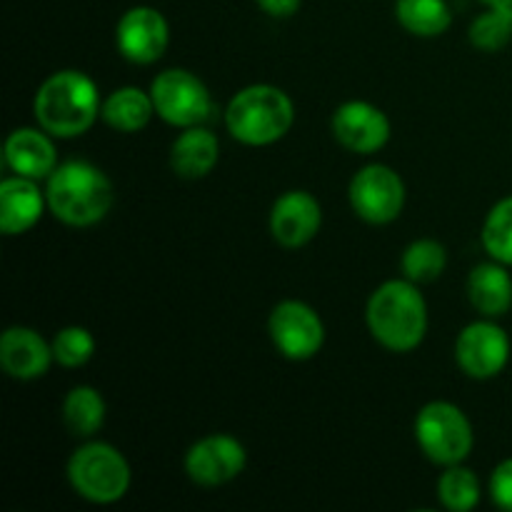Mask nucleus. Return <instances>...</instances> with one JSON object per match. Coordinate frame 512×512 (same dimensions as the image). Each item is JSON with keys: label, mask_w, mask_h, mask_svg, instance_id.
Masks as SVG:
<instances>
[{"label": "nucleus", "mask_w": 512, "mask_h": 512, "mask_svg": "<svg viewBox=\"0 0 512 512\" xmlns=\"http://www.w3.org/2000/svg\"><path fill=\"white\" fill-rule=\"evenodd\" d=\"M350 208L370 225H388L405 208V183L393 168L373 163L353 175L348 188Z\"/></svg>", "instance_id": "8"}, {"label": "nucleus", "mask_w": 512, "mask_h": 512, "mask_svg": "<svg viewBox=\"0 0 512 512\" xmlns=\"http://www.w3.org/2000/svg\"><path fill=\"white\" fill-rule=\"evenodd\" d=\"M395 18L418 38H438L453 25L448 0H395Z\"/></svg>", "instance_id": "21"}, {"label": "nucleus", "mask_w": 512, "mask_h": 512, "mask_svg": "<svg viewBox=\"0 0 512 512\" xmlns=\"http://www.w3.org/2000/svg\"><path fill=\"white\" fill-rule=\"evenodd\" d=\"M468 298L473 308L485 318H503L512 308V275L508 265L490 258L470 270Z\"/></svg>", "instance_id": "19"}, {"label": "nucleus", "mask_w": 512, "mask_h": 512, "mask_svg": "<svg viewBox=\"0 0 512 512\" xmlns=\"http://www.w3.org/2000/svg\"><path fill=\"white\" fill-rule=\"evenodd\" d=\"M323 225V208L308 190H288L270 210V233L283 248H303L318 235Z\"/></svg>", "instance_id": "14"}, {"label": "nucleus", "mask_w": 512, "mask_h": 512, "mask_svg": "<svg viewBox=\"0 0 512 512\" xmlns=\"http://www.w3.org/2000/svg\"><path fill=\"white\" fill-rule=\"evenodd\" d=\"M248 463L243 443L233 435H208L185 453V473L195 485L218 488L238 478Z\"/></svg>", "instance_id": "12"}, {"label": "nucleus", "mask_w": 512, "mask_h": 512, "mask_svg": "<svg viewBox=\"0 0 512 512\" xmlns=\"http://www.w3.org/2000/svg\"><path fill=\"white\" fill-rule=\"evenodd\" d=\"M63 423L75 438H93L105 423V400L90 385H78L63 400Z\"/></svg>", "instance_id": "22"}, {"label": "nucleus", "mask_w": 512, "mask_h": 512, "mask_svg": "<svg viewBox=\"0 0 512 512\" xmlns=\"http://www.w3.org/2000/svg\"><path fill=\"white\" fill-rule=\"evenodd\" d=\"M115 43L120 55L130 63L150 65L168 50L170 28L165 15L153 5H135L125 10L115 28Z\"/></svg>", "instance_id": "11"}, {"label": "nucleus", "mask_w": 512, "mask_h": 512, "mask_svg": "<svg viewBox=\"0 0 512 512\" xmlns=\"http://www.w3.org/2000/svg\"><path fill=\"white\" fill-rule=\"evenodd\" d=\"M45 193H40L38 180L13 175L0 183V228L5 235H23L43 215Z\"/></svg>", "instance_id": "17"}, {"label": "nucleus", "mask_w": 512, "mask_h": 512, "mask_svg": "<svg viewBox=\"0 0 512 512\" xmlns=\"http://www.w3.org/2000/svg\"><path fill=\"white\" fill-rule=\"evenodd\" d=\"M155 115V103L150 90L135 88V85H125V88L113 90L108 98L103 100V108H100V118L110 125L118 133H138L145 125L150 123V118Z\"/></svg>", "instance_id": "20"}, {"label": "nucleus", "mask_w": 512, "mask_h": 512, "mask_svg": "<svg viewBox=\"0 0 512 512\" xmlns=\"http://www.w3.org/2000/svg\"><path fill=\"white\" fill-rule=\"evenodd\" d=\"M220 143L213 130L203 125L185 128L170 148V168L178 178L200 180L218 165Z\"/></svg>", "instance_id": "18"}, {"label": "nucleus", "mask_w": 512, "mask_h": 512, "mask_svg": "<svg viewBox=\"0 0 512 512\" xmlns=\"http://www.w3.org/2000/svg\"><path fill=\"white\" fill-rule=\"evenodd\" d=\"M470 43L485 53H498L512 38V8H488L473 20L468 30Z\"/></svg>", "instance_id": "26"}, {"label": "nucleus", "mask_w": 512, "mask_h": 512, "mask_svg": "<svg viewBox=\"0 0 512 512\" xmlns=\"http://www.w3.org/2000/svg\"><path fill=\"white\" fill-rule=\"evenodd\" d=\"M98 85L83 70H58L38 88L33 100L35 120L53 138H78L98 120Z\"/></svg>", "instance_id": "1"}, {"label": "nucleus", "mask_w": 512, "mask_h": 512, "mask_svg": "<svg viewBox=\"0 0 512 512\" xmlns=\"http://www.w3.org/2000/svg\"><path fill=\"white\" fill-rule=\"evenodd\" d=\"M485 8H512V0H480Z\"/></svg>", "instance_id": "30"}, {"label": "nucleus", "mask_w": 512, "mask_h": 512, "mask_svg": "<svg viewBox=\"0 0 512 512\" xmlns=\"http://www.w3.org/2000/svg\"><path fill=\"white\" fill-rule=\"evenodd\" d=\"M268 330L278 353L298 363L315 358L325 343L323 320L308 303L300 300H283L275 305Z\"/></svg>", "instance_id": "9"}, {"label": "nucleus", "mask_w": 512, "mask_h": 512, "mask_svg": "<svg viewBox=\"0 0 512 512\" xmlns=\"http://www.w3.org/2000/svg\"><path fill=\"white\" fill-rule=\"evenodd\" d=\"M455 360L468 378H498L510 360L508 333L495 323V318L475 320L458 335Z\"/></svg>", "instance_id": "10"}, {"label": "nucleus", "mask_w": 512, "mask_h": 512, "mask_svg": "<svg viewBox=\"0 0 512 512\" xmlns=\"http://www.w3.org/2000/svg\"><path fill=\"white\" fill-rule=\"evenodd\" d=\"M370 335L390 353H410L423 343L428 333V305L418 285L388 280L368 300Z\"/></svg>", "instance_id": "3"}, {"label": "nucleus", "mask_w": 512, "mask_h": 512, "mask_svg": "<svg viewBox=\"0 0 512 512\" xmlns=\"http://www.w3.org/2000/svg\"><path fill=\"white\" fill-rule=\"evenodd\" d=\"M330 128L343 148L358 155L378 153L390 140L388 115L368 100H348L340 105L333 113Z\"/></svg>", "instance_id": "13"}, {"label": "nucleus", "mask_w": 512, "mask_h": 512, "mask_svg": "<svg viewBox=\"0 0 512 512\" xmlns=\"http://www.w3.org/2000/svg\"><path fill=\"white\" fill-rule=\"evenodd\" d=\"M480 238L490 258L512 268V195L490 208Z\"/></svg>", "instance_id": "25"}, {"label": "nucleus", "mask_w": 512, "mask_h": 512, "mask_svg": "<svg viewBox=\"0 0 512 512\" xmlns=\"http://www.w3.org/2000/svg\"><path fill=\"white\" fill-rule=\"evenodd\" d=\"M490 498L500 510L512 512V458L503 460L490 475Z\"/></svg>", "instance_id": "28"}, {"label": "nucleus", "mask_w": 512, "mask_h": 512, "mask_svg": "<svg viewBox=\"0 0 512 512\" xmlns=\"http://www.w3.org/2000/svg\"><path fill=\"white\" fill-rule=\"evenodd\" d=\"M415 440L430 463L450 468L463 463L473 450V425L458 405L435 400L420 408L415 418Z\"/></svg>", "instance_id": "6"}, {"label": "nucleus", "mask_w": 512, "mask_h": 512, "mask_svg": "<svg viewBox=\"0 0 512 512\" xmlns=\"http://www.w3.org/2000/svg\"><path fill=\"white\" fill-rule=\"evenodd\" d=\"M5 165L15 175L30 180H48L58 168V153L43 128H18L5 140Z\"/></svg>", "instance_id": "16"}, {"label": "nucleus", "mask_w": 512, "mask_h": 512, "mask_svg": "<svg viewBox=\"0 0 512 512\" xmlns=\"http://www.w3.org/2000/svg\"><path fill=\"white\" fill-rule=\"evenodd\" d=\"M150 95H153L155 115L175 128L203 125L213 110L208 85L185 68L163 70L150 85Z\"/></svg>", "instance_id": "7"}, {"label": "nucleus", "mask_w": 512, "mask_h": 512, "mask_svg": "<svg viewBox=\"0 0 512 512\" xmlns=\"http://www.w3.org/2000/svg\"><path fill=\"white\" fill-rule=\"evenodd\" d=\"M53 360V345L33 328L13 325L0 338V365L13 380L43 378Z\"/></svg>", "instance_id": "15"}, {"label": "nucleus", "mask_w": 512, "mask_h": 512, "mask_svg": "<svg viewBox=\"0 0 512 512\" xmlns=\"http://www.w3.org/2000/svg\"><path fill=\"white\" fill-rule=\"evenodd\" d=\"M53 358L63 368H80L88 363L95 353V338L88 328L80 325H68L58 330L53 338Z\"/></svg>", "instance_id": "27"}, {"label": "nucleus", "mask_w": 512, "mask_h": 512, "mask_svg": "<svg viewBox=\"0 0 512 512\" xmlns=\"http://www.w3.org/2000/svg\"><path fill=\"white\" fill-rule=\"evenodd\" d=\"M48 208L60 223L90 228L113 208V183L98 165L88 160H65L45 183Z\"/></svg>", "instance_id": "2"}, {"label": "nucleus", "mask_w": 512, "mask_h": 512, "mask_svg": "<svg viewBox=\"0 0 512 512\" xmlns=\"http://www.w3.org/2000/svg\"><path fill=\"white\" fill-rule=\"evenodd\" d=\"M260 5L263 13H268L270 18H290L300 10L303 0H255Z\"/></svg>", "instance_id": "29"}, {"label": "nucleus", "mask_w": 512, "mask_h": 512, "mask_svg": "<svg viewBox=\"0 0 512 512\" xmlns=\"http://www.w3.org/2000/svg\"><path fill=\"white\" fill-rule=\"evenodd\" d=\"M445 265H448V250L433 238L413 240L400 258V270L415 285L438 280L445 273Z\"/></svg>", "instance_id": "23"}, {"label": "nucleus", "mask_w": 512, "mask_h": 512, "mask_svg": "<svg viewBox=\"0 0 512 512\" xmlns=\"http://www.w3.org/2000/svg\"><path fill=\"white\" fill-rule=\"evenodd\" d=\"M438 500L450 512H470L480 503L478 475L463 465H450L438 480Z\"/></svg>", "instance_id": "24"}, {"label": "nucleus", "mask_w": 512, "mask_h": 512, "mask_svg": "<svg viewBox=\"0 0 512 512\" xmlns=\"http://www.w3.org/2000/svg\"><path fill=\"white\" fill-rule=\"evenodd\" d=\"M295 108L285 90L255 83L238 90L225 108V128L238 143L263 148L278 143L293 128Z\"/></svg>", "instance_id": "4"}, {"label": "nucleus", "mask_w": 512, "mask_h": 512, "mask_svg": "<svg viewBox=\"0 0 512 512\" xmlns=\"http://www.w3.org/2000/svg\"><path fill=\"white\" fill-rule=\"evenodd\" d=\"M68 480L75 493L95 505L125 498L130 488V465L118 448L108 443H85L70 455Z\"/></svg>", "instance_id": "5"}]
</instances>
